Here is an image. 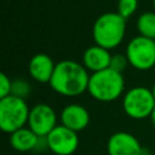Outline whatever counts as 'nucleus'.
Wrapping results in <instances>:
<instances>
[{"label": "nucleus", "instance_id": "obj_1", "mask_svg": "<svg viewBox=\"0 0 155 155\" xmlns=\"http://www.w3.org/2000/svg\"><path fill=\"white\" fill-rule=\"evenodd\" d=\"M90 75L81 64L74 61H62L56 64L50 86L62 96L74 97L88 88Z\"/></svg>", "mask_w": 155, "mask_h": 155}, {"label": "nucleus", "instance_id": "obj_2", "mask_svg": "<svg viewBox=\"0 0 155 155\" xmlns=\"http://www.w3.org/2000/svg\"><path fill=\"white\" fill-rule=\"evenodd\" d=\"M126 31V19L119 13L107 12L97 18L92 35L96 45L103 48H114L122 41Z\"/></svg>", "mask_w": 155, "mask_h": 155}, {"label": "nucleus", "instance_id": "obj_3", "mask_svg": "<svg viewBox=\"0 0 155 155\" xmlns=\"http://www.w3.org/2000/svg\"><path fill=\"white\" fill-rule=\"evenodd\" d=\"M124 76L121 73L107 68L93 73L90 76L88 88L90 94L99 102H111L117 99L124 92Z\"/></svg>", "mask_w": 155, "mask_h": 155}, {"label": "nucleus", "instance_id": "obj_4", "mask_svg": "<svg viewBox=\"0 0 155 155\" xmlns=\"http://www.w3.org/2000/svg\"><path fill=\"white\" fill-rule=\"evenodd\" d=\"M29 108L24 99L7 96L0 99V128L5 133H13L25 126L29 119Z\"/></svg>", "mask_w": 155, "mask_h": 155}, {"label": "nucleus", "instance_id": "obj_5", "mask_svg": "<svg viewBox=\"0 0 155 155\" xmlns=\"http://www.w3.org/2000/svg\"><path fill=\"white\" fill-rule=\"evenodd\" d=\"M122 107L130 117L142 120L150 116L153 109L155 108V98L151 90L137 86L126 92Z\"/></svg>", "mask_w": 155, "mask_h": 155}, {"label": "nucleus", "instance_id": "obj_6", "mask_svg": "<svg viewBox=\"0 0 155 155\" xmlns=\"http://www.w3.org/2000/svg\"><path fill=\"white\" fill-rule=\"evenodd\" d=\"M128 63L139 70H148L155 64V42L145 36L133 38L126 48Z\"/></svg>", "mask_w": 155, "mask_h": 155}, {"label": "nucleus", "instance_id": "obj_7", "mask_svg": "<svg viewBox=\"0 0 155 155\" xmlns=\"http://www.w3.org/2000/svg\"><path fill=\"white\" fill-rule=\"evenodd\" d=\"M47 148L56 155H73L79 147V136L73 130L57 125L46 137Z\"/></svg>", "mask_w": 155, "mask_h": 155}, {"label": "nucleus", "instance_id": "obj_8", "mask_svg": "<svg viewBox=\"0 0 155 155\" xmlns=\"http://www.w3.org/2000/svg\"><path fill=\"white\" fill-rule=\"evenodd\" d=\"M56 126L57 115L52 107L45 103H40L30 109L28 127L39 137H47Z\"/></svg>", "mask_w": 155, "mask_h": 155}, {"label": "nucleus", "instance_id": "obj_9", "mask_svg": "<svg viewBox=\"0 0 155 155\" xmlns=\"http://www.w3.org/2000/svg\"><path fill=\"white\" fill-rule=\"evenodd\" d=\"M143 150L139 140L125 131L113 133L107 142L108 155H143Z\"/></svg>", "mask_w": 155, "mask_h": 155}, {"label": "nucleus", "instance_id": "obj_10", "mask_svg": "<svg viewBox=\"0 0 155 155\" xmlns=\"http://www.w3.org/2000/svg\"><path fill=\"white\" fill-rule=\"evenodd\" d=\"M61 121L63 126L78 133L87 127L90 122V114L87 109L80 104H69L62 110Z\"/></svg>", "mask_w": 155, "mask_h": 155}, {"label": "nucleus", "instance_id": "obj_11", "mask_svg": "<svg viewBox=\"0 0 155 155\" xmlns=\"http://www.w3.org/2000/svg\"><path fill=\"white\" fill-rule=\"evenodd\" d=\"M56 64H53L50 56L45 53L35 54L29 62V73L31 78L39 82H50L53 75Z\"/></svg>", "mask_w": 155, "mask_h": 155}, {"label": "nucleus", "instance_id": "obj_12", "mask_svg": "<svg viewBox=\"0 0 155 155\" xmlns=\"http://www.w3.org/2000/svg\"><path fill=\"white\" fill-rule=\"evenodd\" d=\"M84 65L85 68L92 70L93 73L104 70L110 67L111 54L107 48H103L98 45L88 47L84 52Z\"/></svg>", "mask_w": 155, "mask_h": 155}, {"label": "nucleus", "instance_id": "obj_13", "mask_svg": "<svg viewBox=\"0 0 155 155\" xmlns=\"http://www.w3.org/2000/svg\"><path fill=\"white\" fill-rule=\"evenodd\" d=\"M42 138L44 137L35 134L29 127H23L10 134V143L15 150L19 153H27L38 149Z\"/></svg>", "mask_w": 155, "mask_h": 155}, {"label": "nucleus", "instance_id": "obj_14", "mask_svg": "<svg viewBox=\"0 0 155 155\" xmlns=\"http://www.w3.org/2000/svg\"><path fill=\"white\" fill-rule=\"evenodd\" d=\"M137 28L142 36L148 39H155V13L145 12L138 17Z\"/></svg>", "mask_w": 155, "mask_h": 155}, {"label": "nucleus", "instance_id": "obj_15", "mask_svg": "<svg viewBox=\"0 0 155 155\" xmlns=\"http://www.w3.org/2000/svg\"><path fill=\"white\" fill-rule=\"evenodd\" d=\"M29 93H30V85L27 81H24L22 79H17V80L12 81V87H11L12 96L24 99Z\"/></svg>", "mask_w": 155, "mask_h": 155}, {"label": "nucleus", "instance_id": "obj_16", "mask_svg": "<svg viewBox=\"0 0 155 155\" xmlns=\"http://www.w3.org/2000/svg\"><path fill=\"white\" fill-rule=\"evenodd\" d=\"M138 6V1L137 0H119V15L127 19L128 17H131L133 15V12L136 11Z\"/></svg>", "mask_w": 155, "mask_h": 155}, {"label": "nucleus", "instance_id": "obj_17", "mask_svg": "<svg viewBox=\"0 0 155 155\" xmlns=\"http://www.w3.org/2000/svg\"><path fill=\"white\" fill-rule=\"evenodd\" d=\"M127 63H128L127 57L121 54V53H117V54L111 56V61H110V67L109 68H111L113 70H116V71L122 74V71L127 67Z\"/></svg>", "mask_w": 155, "mask_h": 155}, {"label": "nucleus", "instance_id": "obj_18", "mask_svg": "<svg viewBox=\"0 0 155 155\" xmlns=\"http://www.w3.org/2000/svg\"><path fill=\"white\" fill-rule=\"evenodd\" d=\"M11 87H12V81L4 73H1L0 74V99L11 94Z\"/></svg>", "mask_w": 155, "mask_h": 155}, {"label": "nucleus", "instance_id": "obj_19", "mask_svg": "<svg viewBox=\"0 0 155 155\" xmlns=\"http://www.w3.org/2000/svg\"><path fill=\"white\" fill-rule=\"evenodd\" d=\"M150 121H151V124L155 126V108L153 109V111H151V114H150Z\"/></svg>", "mask_w": 155, "mask_h": 155}, {"label": "nucleus", "instance_id": "obj_20", "mask_svg": "<svg viewBox=\"0 0 155 155\" xmlns=\"http://www.w3.org/2000/svg\"><path fill=\"white\" fill-rule=\"evenodd\" d=\"M151 92H153V96H154V98H155V84H154V86H153V90H151Z\"/></svg>", "mask_w": 155, "mask_h": 155}, {"label": "nucleus", "instance_id": "obj_21", "mask_svg": "<svg viewBox=\"0 0 155 155\" xmlns=\"http://www.w3.org/2000/svg\"><path fill=\"white\" fill-rule=\"evenodd\" d=\"M153 2H154V7H155V0H154V1H153Z\"/></svg>", "mask_w": 155, "mask_h": 155}, {"label": "nucleus", "instance_id": "obj_22", "mask_svg": "<svg viewBox=\"0 0 155 155\" xmlns=\"http://www.w3.org/2000/svg\"><path fill=\"white\" fill-rule=\"evenodd\" d=\"M150 155H155V154H150Z\"/></svg>", "mask_w": 155, "mask_h": 155}, {"label": "nucleus", "instance_id": "obj_23", "mask_svg": "<svg viewBox=\"0 0 155 155\" xmlns=\"http://www.w3.org/2000/svg\"><path fill=\"white\" fill-rule=\"evenodd\" d=\"M154 42H155V39H154Z\"/></svg>", "mask_w": 155, "mask_h": 155}]
</instances>
